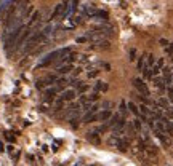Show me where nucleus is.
Here are the masks:
<instances>
[{"mask_svg":"<svg viewBox=\"0 0 173 166\" xmlns=\"http://www.w3.org/2000/svg\"><path fill=\"white\" fill-rule=\"evenodd\" d=\"M96 112H98V105H91V107H88V109H86V114L82 117V121H85V123L95 121V120H96V117H95Z\"/></svg>","mask_w":173,"mask_h":166,"instance_id":"1","label":"nucleus"},{"mask_svg":"<svg viewBox=\"0 0 173 166\" xmlns=\"http://www.w3.org/2000/svg\"><path fill=\"white\" fill-rule=\"evenodd\" d=\"M133 86H135V88H136V90H138L141 94H144V96H149V90H148L146 83L143 82L141 78H135V80H133Z\"/></svg>","mask_w":173,"mask_h":166,"instance_id":"2","label":"nucleus"},{"mask_svg":"<svg viewBox=\"0 0 173 166\" xmlns=\"http://www.w3.org/2000/svg\"><path fill=\"white\" fill-rule=\"evenodd\" d=\"M69 5V0H64L62 3H59L58 7L55 8V11H53L51 14V19H56L58 16H61V14H64V11H66V7Z\"/></svg>","mask_w":173,"mask_h":166,"instance_id":"3","label":"nucleus"},{"mask_svg":"<svg viewBox=\"0 0 173 166\" xmlns=\"http://www.w3.org/2000/svg\"><path fill=\"white\" fill-rule=\"evenodd\" d=\"M76 91L74 90H66V91H62V94L59 96V99H62V101H72L74 97H76Z\"/></svg>","mask_w":173,"mask_h":166,"instance_id":"4","label":"nucleus"},{"mask_svg":"<svg viewBox=\"0 0 173 166\" xmlns=\"http://www.w3.org/2000/svg\"><path fill=\"white\" fill-rule=\"evenodd\" d=\"M111 117H112L111 110H107V109H104V110H103V112H101V114L96 117V120H100V121H107V120H109Z\"/></svg>","mask_w":173,"mask_h":166,"instance_id":"5","label":"nucleus"},{"mask_svg":"<svg viewBox=\"0 0 173 166\" xmlns=\"http://www.w3.org/2000/svg\"><path fill=\"white\" fill-rule=\"evenodd\" d=\"M157 105H160V107H162L163 110H168V109H170V99H165V97H160V99L157 101Z\"/></svg>","mask_w":173,"mask_h":166,"instance_id":"6","label":"nucleus"},{"mask_svg":"<svg viewBox=\"0 0 173 166\" xmlns=\"http://www.w3.org/2000/svg\"><path fill=\"white\" fill-rule=\"evenodd\" d=\"M154 83H156V86L159 88V90H165L167 88V85H165V80L163 78H159V77H156V78H154Z\"/></svg>","mask_w":173,"mask_h":166,"instance_id":"7","label":"nucleus"},{"mask_svg":"<svg viewBox=\"0 0 173 166\" xmlns=\"http://www.w3.org/2000/svg\"><path fill=\"white\" fill-rule=\"evenodd\" d=\"M71 70H72V66H71V64H66V66L58 67V73H61V75H64V73H69Z\"/></svg>","mask_w":173,"mask_h":166,"instance_id":"8","label":"nucleus"},{"mask_svg":"<svg viewBox=\"0 0 173 166\" xmlns=\"http://www.w3.org/2000/svg\"><path fill=\"white\" fill-rule=\"evenodd\" d=\"M120 118H122L120 114H115V115H112V117L109 118V121H107V123L111 124V126H115V124L119 123V120H120Z\"/></svg>","mask_w":173,"mask_h":166,"instance_id":"9","label":"nucleus"},{"mask_svg":"<svg viewBox=\"0 0 173 166\" xmlns=\"http://www.w3.org/2000/svg\"><path fill=\"white\" fill-rule=\"evenodd\" d=\"M128 109H130V110H132V114H135L136 115V117H141V112H139L138 110V107H136V105H135V104H133V102H130V104H128Z\"/></svg>","mask_w":173,"mask_h":166,"instance_id":"10","label":"nucleus"},{"mask_svg":"<svg viewBox=\"0 0 173 166\" xmlns=\"http://www.w3.org/2000/svg\"><path fill=\"white\" fill-rule=\"evenodd\" d=\"M95 18H100L101 21H106L107 19V13H106V11H100V10H98V11H95Z\"/></svg>","mask_w":173,"mask_h":166,"instance_id":"11","label":"nucleus"},{"mask_svg":"<svg viewBox=\"0 0 173 166\" xmlns=\"http://www.w3.org/2000/svg\"><path fill=\"white\" fill-rule=\"evenodd\" d=\"M96 131H93V133H90V134H88V139H90L91 142H95V144H100V137H96Z\"/></svg>","mask_w":173,"mask_h":166,"instance_id":"12","label":"nucleus"},{"mask_svg":"<svg viewBox=\"0 0 173 166\" xmlns=\"http://www.w3.org/2000/svg\"><path fill=\"white\" fill-rule=\"evenodd\" d=\"M146 58H148V62H146V66L152 67V66H154V56H152V54H149V56H146Z\"/></svg>","mask_w":173,"mask_h":166,"instance_id":"13","label":"nucleus"},{"mask_svg":"<svg viewBox=\"0 0 173 166\" xmlns=\"http://www.w3.org/2000/svg\"><path fill=\"white\" fill-rule=\"evenodd\" d=\"M162 72H163V75H165V77L172 75V69H170V67H162Z\"/></svg>","mask_w":173,"mask_h":166,"instance_id":"14","label":"nucleus"},{"mask_svg":"<svg viewBox=\"0 0 173 166\" xmlns=\"http://www.w3.org/2000/svg\"><path fill=\"white\" fill-rule=\"evenodd\" d=\"M133 128H135V129H141V123H139L138 117H136V120H133Z\"/></svg>","mask_w":173,"mask_h":166,"instance_id":"15","label":"nucleus"},{"mask_svg":"<svg viewBox=\"0 0 173 166\" xmlns=\"http://www.w3.org/2000/svg\"><path fill=\"white\" fill-rule=\"evenodd\" d=\"M144 58H146V56H143V58H139V61H138V70H141L143 67H144Z\"/></svg>","mask_w":173,"mask_h":166,"instance_id":"16","label":"nucleus"},{"mask_svg":"<svg viewBox=\"0 0 173 166\" xmlns=\"http://www.w3.org/2000/svg\"><path fill=\"white\" fill-rule=\"evenodd\" d=\"M120 114H124V117L127 114V104L125 102H120Z\"/></svg>","mask_w":173,"mask_h":166,"instance_id":"17","label":"nucleus"},{"mask_svg":"<svg viewBox=\"0 0 173 166\" xmlns=\"http://www.w3.org/2000/svg\"><path fill=\"white\" fill-rule=\"evenodd\" d=\"M139 109L144 115H149V112H151V109H148V105H139Z\"/></svg>","mask_w":173,"mask_h":166,"instance_id":"18","label":"nucleus"},{"mask_svg":"<svg viewBox=\"0 0 173 166\" xmlns=\"http://www.w3.org/2000/svg\"><path fill=\"white\" fill-rule=\"evenodd\" d=\"M98 97H100V94H98V93H93V94H90V96H88V101L91 102V101H96Z\"/></svg>","mask_w":173,"mask_h":166,"instance_id":"19","label":"nucleus"},{"mask_svg":"<svg viewBox=\"0 0 173 166\" xmlns=\"http://www.w3.org/2000/svg\"><path fill=\"white\" fill-rule=\"evenodd\" d=\"M165 50H167V53H168V54H170V56H172V54H173V45H172V43H168V45H167V46H165Z\"/></svg>","mask_w":173,"mask_h":166,"instance_id":"20","label":"nucleus"},{"mask_svg":"<svg viewBox=\"0 0 173 166\" xmlns=\"http://www.w3.org/2000/svg\"><path fill=\"white\" fill-rule=\"evenodd\" d=\"M98 72H100V70H91V72H88V77H90V78H93V77L98 75Z\"/></svg>","mask_w":173,"mask_h":166,"instance_id":"21","label":"nucleus"},{"mask_svg":"<svg viewBox=\"0 0 173 166\" xmlns=\"http://www.w3.org/2000/svg\"><path fill=\"white\" fill-rule=\"evenodd\" d=\"M160 45H162V46H167V45H168V42H167L165 38H160Z\"/></svg>","mask_w":173,"mask_h":166,"instance_id":"22","label":"nucleus"},{"mask_svg":"<svg viewBox=\"0 0 173 166\" xmlns=\"http://www.w3.org/2000/svg\"><path fill=\"white\" fill-rule=\"evenodd\" d=\"M157 67H159V69H162V67H163V59H159V62H157Z\"/></svg>","mask_w":173,"mask_h":166,"instance_id":"23","label":"nucleus"},{"mask_svg":"<svg viewBox=\"0 0 173 166\" xmlns=\"http://www.w3.org/2000/svg\"><path fill=\"white\" fill-rule=\"evenodd\" d=\"M86 40H88L86 37H80V38H77V42H79V43H83V42H86Z\"/></svg>","mask_w":173,"mask_h":166,"instance_id":"24","label":"nucleus"},{"mask_svg":"<svg viewBox=\"0 0 173 166\" xmlns=\"http://www.w3.org/2000/svg\"><path fill=\"white\" fill-rule=\"evenodd\" d=\"M130 59H132V61L135 59V50H132V51H130Z\"/></svg>","mask_w":173,"mask_h":166,"instance_id":"25","label":"nucleus"},{"mask_svg":"<svg viewBox=\"0 0 173 166\" xmlns=\"http://www.w3.org/2000/svg\"><path fill=\"white\" fill-rule=\"evenodd\" d=\"M0 152H3V144L0 142Z\"/></svg>","mask_w":173,"mask_h":166,"instance_id":"26","label":"nucleus"},{"mask_svg":"<svg viewBox=\"0 0 173 166\" xmlns=\"http://www.w3.org/2000/svg\"><path fill=\"white\" fill-rule=\"evenodd\" d=\"M172 59H173V54H172Z\"/></svg>","mask_w":173,"mask_h":166,"instance_id":"27","label":"nucleus"},{"mask_svg":"<svg viewBox=\"0 0 173 166\" xmlns=\"http://www.w3.org/2000/svg\"><path fill=\"white\" fill-rule=\"evenodd\" d=\"M172 80H173V77H172Z\"/></svg>","mask_w":173,"mask_h":166,"instance_id":"28","label":"nucleus"}]
</instances>
